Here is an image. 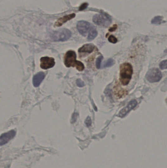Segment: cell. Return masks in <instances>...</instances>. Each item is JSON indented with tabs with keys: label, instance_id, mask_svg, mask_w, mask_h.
Segmentation results:
<instances>
[{
	"label": "cell",
	"instance_id": "obj_1",
	"mask_svg": "<svg viewBox=\"0 0 167 168\" xmlns=\"http://www.w3.org/2000/svg\"><path fill=\"white\" fill-rule=\"evenodd\" d=\"M77 29L84 37L88 34V41L93 40L97 36L98 32L95 27L87 21H80L77 23Z\"/></svg>",
	"mask_w": 167,
	"mask_h": 168
},
{
	"label": "cell",
	"instance_id": "obj_2",
	"mask_svg": "<svg viewBox=\"0 0 167 168\" xmlns=\"http://www.w3.org/2000/svg\"><path fill=\"white\" fill-rule=\"evenodd\" d=\"M133 74L132 66L131 63L125 62L120 67V81L124 86H127L131 79Z\"/></svg>",
	"mask_w": 167,
	"mask_h": 168
},
{
	"label": "cell",
	"instance_id": "obj_3",
	"mask_svg": "<svg viewBox=\"0 0 167 168\" xmlns=\"http://www.w3.org/2000/svg\"><path fill=\"white\" fill-rule=\"evenodd\" d=\"M77 55L75 52L72 50L67 51L64 56V64L67 67H76L79 72H82L84 69V63L76 60Z\"/></svg>",
	"mask_w": 167,
	"mask_h": 168
},
{
	"label": "cell",
	"instance_id": "obj_4",
	"mask_svg": "<svg viewBox=\"0 0 167 168\" xmlns=\"http://www.w3.org/2000/svg\"><path fill=\"white\" fill-rule=\"evenodd\" d=\"M71 35V32L69 30L66 29H60L52 33V38L56 42H64L69 39Z\"/></svg>",
	"mask_w": 167,
	"mask_h": 168
},
{
	"label": "cell",
	"instance_id": "obj_5",
	"mask_svg": "<svg viewBox=\"0 0 167 168\" xmlns=\"http://www.w3.org/2000/svg\"><path fill=\"white\" fill-rule=\"evenodd\" d=\"M93 21L98 25L106 27L110 24L111 18L107 14L105 13H100L96 14L93 17Z\"/></svg>",
	"mask_w": 167,
	"mask_h": 168
},
{
	"label": "cell",
	"instance_id": "obj_6",
	"mask_svg": "<svg viewBox=\"0 0 167 168\" xmlns=\"http://www.w3.org/2000/svg\"><path fill=\"white\" fill-rule=\"evenodd\" d=\"M162 78L161 72L159 69L153 68L150 69L146 74V78L150 83L159 82Z\"/></svg>",
	"mask_w": 167,
	"mask_h": 168
},
{
	"label": "cell",
	"instance_id": "obj_7",
	"mask_svg": "<svg viewBox=\"0 0 167 168\" xmlns=\"http://www.w3.org/2000/svg\"><path fill=\"white\" fill-rule=\"evenodd\" d=\"M55 65L54 58L44 57L40 59V67L42 69H47L52 68Z\"/></svg>",
	"mask_w": 167,
	"mask_h": 168
},
{
	"label": "cell",
	"instance_id": "obj_8",
	"mask_svg": "<svg viewBox=\"0 0 167 168\" xmlns=\"http://www.w3.org/2000/svg\"><path fill=\"white\" fill-rule=\"evenodd\" d=\"M16 135L15 130H12L7 133L2 134L0 136V146H3L7 144L9 141L12 139Z\"/></svg>",
	"mask_w": 167,
	"mask_h": 168
},
{
	"label": "cell",
	"instance_id": "obj_9",
	"mask_svg": "<svg viewBox=\"0 0 167 168\" xmlns=\"http://www.w3.org/2000/svg\"><path fill=\"white\" fill-rule=\"evenodd\" d=\"M137 102L136 100H131L127 104V105L125 108L120 111V112L118 115V116L119 117H124L127 113L133 109L137 106Z\"/></svg>",
	"mask_w": 167,
	"mask_h": 168
},
{
	"label": "cell",
	"instance_id": "obj_10",
	"mask_svg": "<svg viewBox=\"0 0 167 168\" xmlns=\"http://www.w3.org/2000/svg\"><path fill=\"white\" fill-rule=\"evenodd\" d=\"M44 78H45V74L42 72H40L36 74L34 76L32 79L33 86L35 87L39 86Z\"/></svg>",
	"mask_w": 167,
	"mask_h": 168
},
{
	"label": "cell",
	"instance_id": "obj_11",
	"mask_svg": "<svg viewBox=\"0 0 167 168\" xmlns=\"http://www.w3.org/2000/svg\"><path fill=\"white\" fill-rule=\"evenodd\" d=\"M76 16V14L74 13H72V14H69V15H65L63 16L62 17L59 19L55 24V26L60 27L62 26L64 23L66 22L67 21H69L70 20Z\"/></svg>",
	"mask_w": 167,
	"mask_h": 168
},
{
	"label": "cell",
	"instance_id": "obj_12",
	"mask_svg": "<svg viewBox=\"0 0 167 168\" xmlns=\"http://www.w3.org/2000/svg\"><path fill=\"white\" fill-rule=\"evenodd\" d=\"M96 48V46L93 44H86L83 45L79 49L80 53H91Z\"/></svg>",
	"mask_w": 167,
	"mask_h": 168
},
{
	"label": "cell",
	"instance_id": "obj_13",
	"mask_svg": "<svg viewBox=\"0 0 167 168\" xmlns=\"http://www.w3.org/2000/svg\"><path fill=\"white\" fill-rule=\"evenodd\" d=\"M115 61L113 59H109L105 62V63H103V65L101 67L102 68H106V67H112L114 65Z\"/></svg>",
	"mask_w": 167,
	"mask_h": 168
},
{
	"label": "cell",
	"instance_id": "obj_14",
	"mask_svg": "<svg viewBox=\"0 0 167 168\" xmlns=\"http://www.w3.org/2000/svg\"><path fill=\"white\" fill-rule=\"evenodd\" d=\"M103 59V56H100L98 57L97 59L96 62V66L98 69H100L101 67V62H102V60Z\"/></svg>",
	"mask_w": 167,
	"mask_h": 168
},
{
	"label": "cell",
	"instance_id": "obj_15",
	"mask_svg": "<svg viewBox=\"0 0 167 168\" xmlns=\"http://www.w3.org/2000/svg\"><path fill=\"white\" fill-rule=\"evenodd\" d=\"M167 60H164L160 63V67L161 69H165L167 68Z\"/></svg>",
	"mask_w": 167,
	"mask_h": 168
},
{
	"label": "cell",
	"instance_id": "obj_16",
	"mask_svg": "<svg viewBox=\"0 0 167 168\" xmlns=\"http://www.w3.org/2000/svg\"><path fill=\"white\" fill-rule=\"evenodd\" d=\"M108 41L112 43H116L117 42V39L113 36H110L108 37Z\"/></svg>",
	"mask_w": 167,
	"mask_h": 168
},
{
	"label": "cell",
	"instance_id": "obj_17",
	"mask_svg": "<svg viewBox=\"0 0 167 168\" xmlns=\"http://www.w3.org/2000/svg\"><path fill=\"white\" fill-rule=\"evenodd\" d=\"M85 124H86V126H87V127L90 126L91 125V119L90 116H88V117L86 118V120H85Z\"/></svg>",
	"mask_w": 167,
	"mask_h": 168
},
{
	"label": "cell",
	"instance_id": "obj_18",
	"mask_svg": "<svg viewBox=\"0 0 167 168\" xmlns=\"http://www.w3.org/2000/svg\"><path fill=\"white\" fill-rule=\"evenodd\" d=\"M76 83H77V86H79V87H83V86H84V82L81 80H77Z\"/></svg>",
	"mask_w": 167,
	"mask_h": 168
},
{
	"label": "cell",
	"instance_id": "obj_19",
	"mask_svg": "<svg viewBox=\"0 0 167 168\" xmlns=\"http://www.w3.org/2000/svg\"><path fill=\"white\" fill-rule=\"evenodd\" d=\"M87 6H88V4H87V3H84V4H83V5L80 6L79 10H81H81H83V9H85V8L87 7Z\"/></svg>",
	"mask_w": 167,
	"mask_h": 168
},
{
	"label": "cell",
	"instance_id": "obj_20",
	"mask_svg": "<svg viewBox=\"0 0 167 168\" xmlns=\"http://www.w3.org/2000/svg\"><path fill=\"white\" fill-rule=\"evenodd\" d=\"M116 29H117V25H115L113 28H111V29H109V31H110V32H113L114 31H115V30Z\"/></svg>",
	"mask_w": 167,
	"mask_h": 168
}]
</instances>
